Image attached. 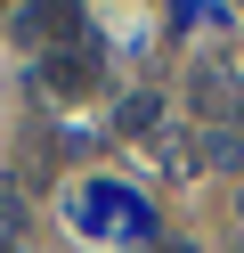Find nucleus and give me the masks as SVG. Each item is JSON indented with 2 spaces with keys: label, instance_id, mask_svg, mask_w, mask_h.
Here are the masks:
<instances>
[{
  "label": "nucleus",
  "instance_id": "nucleus-1",
  "mask_svg": "<svg viewBox=\"0 0 244 253\" xmlns=\"http://www.w3.org/2000/svg\"><path fill=\"white\" fill-rule=\"evenodd\" d=\"M187 106H195V115H211V123H220V115H244V82L220 66V57H204V66L187 74Z\"/></svg>",
  "mask_w": 244,
  "mask_h": 253
},
{
  "label": "nucleus",
  "instance_id": "nucleus-2",
  "mask_svg": "<svg viewBox=\"0 0 244 253\" xmlns=\"http://www.w3.org/2000/svg\"><path fill=\"white\" fill-rule=\"evenodd\" d=\"M25 33L33 41H57V49H81V41H90L73 0H25Z\"/></svg>",
  "mask_w": 244,
  "mask_h": 253
},
{
  "label": "nucleus",
  "instance_id": "nucleus-3",
  "mask_svg": "<svg viewBox=\"0 0 244 253\" xmlns=\"http://www.w3.org/2000/svg\"><path fill=\"white\" fill-rule=\"evenodd\" d=\"M41 82H49V90H65V98L98 90V49L81 41V49H57V57H41Z\"/></svg>",
  "mask_w": 244,
  "mask_h": 253
},
{
  "label": "nucleus",
  "instance_id": "nucleus-4",
  "mask_svg": "<svg viewBox=\"0 0 244 253\" xmlns=\"http://www.w3.org/2000/svg\"><path fill=\"white\" fill-rule=\"evenodd\" d=\"M155 115H163V106H155V98H146V90H139V98H122V115H114V131H130V139H146V131H155Z\"/></svg>",
  "mask_w": 244,
  "mask_h": 253
},
{
  "label": "nucleus",
  "instance_id": "nucleus-5",
  "mask_svg": "<svg viewBox=\"0 0 244 253\" xmlns=\"http://www.w3.org/2000/svg\"><path fill=\"white\" fill-rule=\"evenodd\" d=\"M204 164H211V171H236V164H244V147H236L228 131H211V139H204Z\"/></svg>",
  "mask_w": 244,
  "mask_h": 253
},
{
  "label": "nucleus",
  "instance_id": "nucleus-6",
  "mask_svg": "<svg viewBox=\"0 0 244 253\" xmlns=\"http://www.w3.org/2000/svg\"><path fill=\"white\" fill-rule=\"evenodd\" d=\"M0 229H8V237L25 229V188H16V180H0Z\"/></svg>",
  "mask_w": 244,
  "mask_h": 253
}]
</instances>
